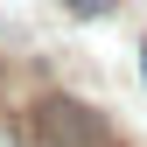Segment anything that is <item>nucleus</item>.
<instances>
[{"instance_id":"f257e3e1","label":"nucleus","mask_w":147,"mask_h":147,"mask_svg":"<svg viewBox=\"0 0 147 147\" xmlns=\"http://www.w3.org/2000/svg\"><path fill=\"white\" fill-rule=\"evenodd\" d=\"M28 133H35V147H105L98 112H91V105H77V98H42Z\"/></svg>"},{"instance_id":"f03ea898","label":"nucleus","mask_w":147,"mask_h":147,"mask_svg":"<svg viewBox=\"0 0 147 147\" xmlns=\"http://www.w3.org/2000/svg\"><path fill=\"white\" fill-rule=\"evenodd\" d=\"M63 7H70V14H84V21H91V14H112L119 0H63Z\"/></svg>"},{"instance_id":"7ed1b4c3","label":"nucleus","mask_w":147,"mask_h":147,"mask_svg":"<svg viewBox=\"0 0 147 147\" xmlns=\"http://www.w3.org/2000/svg\"><path fill=\"white\" fill-rule=\"evenodd\" d=\"M140 70H147V49H140Z\"/></svg>"},{"instance_id":"20e7f679","label":"nucleus","mask_w":147,"mask_h":147,"mask_svg":"<svg viewBox=\"0 0 147 147\" xmlns=\"http://www.w3.org/2000/svg\"><path fill=\"white\" fill-rule=\"evenodd\" d=\"M105 147H112V140H105Z\"/></svg>"}]
</instances>
